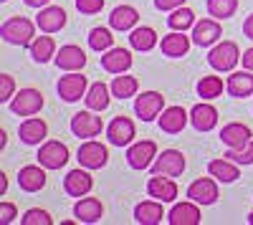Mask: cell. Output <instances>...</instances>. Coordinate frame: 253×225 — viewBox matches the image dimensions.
<instances>
[{
    "label": "cell",
    "instance_id": "6da1fadb",
    "mask_svg": "<svg viewBox=\"0 0 253 225\" xmlns=\"http://www.w3.org/2000/svg\"><path fill=\"white\" fill-rule=\"evenodd\" d=\"M0 36H3V40H8V43H13V46H31L33 36H36V26L28 18L15 15V18H8L5 23L0 26Z\"/></svg>",
    "mask_w": 253,
    "mask_h": 225
},
{
    "label": "cell",
    "instance_id": "7a4b0ae2",
    "mask_svg": "<svg viewBox=\"0 0 253 225\" xmlns=\"http://www.w3.org/2000/svg\"><path fill=\"white\" fill-rule=\"evenodd\" d=\"M241 51L233 40H223V43L213 46V51L208 53V64L213 66L215 71H233L241 61Z\"/></svg>",
    "mask_w": 253,
    "mask_h": 225
},
{
    "label": "cell",
    "instance_id": "3957f363",
    "mask_svg": "<svg viewBox=\"0 0 253 225\" xmlns=\"http://www.w3.org/2000/svg\"><path fill=\"white\" fill-rule=\"evenodd\" d=\"M76 159H79V165L86 167V170H101L109 162V150L104 147L101 142L89 139V142H84V145L79 147Z\"/></svg>",
    "mask_w": 253,
    "mask_h": 225
},
{
    "label": "cell",
    "instance_id": "277c9868",
    "mask_svg": "<svg viewBox=\"0 0 253 225\" xmlns=\"http://www.w3.org/2000/svg\"><path fill=\"white\" fill-rule=\"evenodd\" d=\"M38 162L46 170H61L69 162V147L63 145V142H58V139L43 142L41 150H38Z\"/></svg>",
    "mask_w": 253,
    "mask_h": 225
},
{
    "label": "cell",
    "instance_id": "5b68a950",
    "mask_svg": "<svg viewBox=\"0 0 253 225\" xmlns=\"http://www.w3.org/2000/svg\"><path fill=\"white\" fill-rule=\"evenodd\" d=\"M43 109V96L36 89H20L13 99H10V112L18 116H33Z\"/></svg>",
    "mask_w": 253,
    "mask_h": 225
},
{
    "label": "cell",
    "instance_id": "8992f818",
    "mask_svg": "<svg viewBox=\"0 0 253 225\" xmlns=\"http://www.w3.org/2000/svg\"><path fill=\"white\" fill-rule=\"evenodd\" d=\"M56 89H58V96L71 104V101H79L81 96H86L89 84H86V76H84V74L69 71V76H61V81H58Z\"/></svg>",
    "mask_w": 253,
    "mask_h": 225
},
{
    "label": "cell",
    "instance_id": "52a82bcc",
    "mask_svg": "<svg viewBox=\"0 0 253 225\" xmlns=\"http://www.w3.org/2000/svg\"><path fill=\"white\" fill-rule=\"evenodd\" d=\"M157 159V145L152 139H144V142H137L126 150V162H129L132 170H147L152 167V162Z\"/></svg>",
    "mask_w": 253,
    "mask_h": 225
},
{
    "label": "cell",
    "instance_id": "ba28073f",
    "mask_svg": "<svg viewBox=\"0 0 253 225\" xmlns=\"http://www.w3.org/2000/svg\"><path fill=\"white\" fill-rule=\"evenodd\" d=\"M134 112L142 121H155L160 119V114L165 112V96L157 91H144L142 96H137L134 101Z\"/></svg>",
    "mask_w": 253,
    "mask_h": 225
},
{
    "label": "cell",
    "instance_id": "9c48e42d",
    "mask_svg": "<svg viewBox=\"0 0 253 225\" xmlns=\"http://www.w3.org/2000/svg\"><path fill=\"white\" fill-rule=\"evenodd\" d=\"M185 172V154L177 150H165L152 162V175H167V177H180Z\"/></svg>",
    "mask_w": 253,
    "mask_h": 225
},
{
    "label": "cell",
    "instance_id": "30bf717a",
    "mask_svg": "<svg viewBox=\"0 0 253 225\" xmlns=\"http://www.w3.org/2000/svg\"><path fill=\"white\" fill-rule=\"evenodd\" d=\"M187 197L195 200L198 205H213V202L218 200V180L213 175L195 180L193 185L187 188Z\"/></svg>",
    "mask_w": 253,
    "mask_h": 225
},
{
    "label": "cell",
    "instance_id": "8fae6325",
    "mask_svg": "<svg viewBox=\"0 0 253 225\" xmlns=\"http://www.w3.org/2000/svg\"><path fill=\"white\" fill-rule=\"evenodd\" d=\"M107 137L114 147H126L134 139V121L129 116H114L107 127Z\"/></svg>",
    "mask_w": 253,
    "mask_h": 225
},
{
    "label": "cell",
    "instance_id": "7c38bea8",
    "mask_svg": "<svg viewBox=\"0 0 253 225\" xmlns=\"http://www.w3.org/2000/svg\"><path fill=\"white\" fill-rule=\"evenodd\" d=\"M101 119L99 116H94V109H89V112H79V114H74V119H71V132L76 134V137H81V139H91V137H96V134H101Z\"/></svg>",
    "mask_w": 253,
    "mask_h": 225
},
{
    "label": "cell",
    "instance_id": "4fadbf2b",
    "mask_svg": "<svg viewBox=\"0 0 253 225\" xmlns=\"http://www.w3.org/2000/svg\"><path fill=\"white\" fill-rule=\"evenodd\" d=\"M220 23H218V18H203L198 20V23L193 26V43L195 46H213L215 40L220 38Z\"/></svg>",
    "mask_w": 253,
    "mask_h": 225
},
{
    "label": "cell",
    "instance_id": "5bb4252c",
    "mask_svg": "<svg viewBox=\"0 0 253 225\" xmlns=\"http://www.w3.org/2000/svg\"><path fill=\"white\" fill-rule=\"evenodd\" d=\"M101 66L109 74H124L132 69V53L126 48H109L101 53Z\"/></svg>",
    "mask_w": 253,
    "mask_h": 225
},
{
    "label": "cell",
    "instance_id": "9a60e30c",
    "mask_svg": "<svg viewBox=\"0 0 253 225\" xmlns=\"http://www.w3.org/2000/svg\"><path fill=\"white\" fill-rule=\"evenodd\" d=\"M190 124H193L198 132H210L218 124V109L213 104H208V101L195 104L193 112H190Z\"/></svg>",
    "mask_w": 253,
    "mask_h": 225
},
{
    "label": "cell",
    "instance_id": "2e32d148",
    "mask_svg": "<svg viewBox=\"0 0 253 225\" xmlns=\"http://www.w3.org/2000/svg\"><path fill=\"white\" fill-rule=\"evenodd\" d=\"M91 188H94V180H91V175L86 172V167H84V170H71V172L66 175V180H63V190H66L71 197L89 195Z\"/></svg>",
    "mask_w": 253,
    "mask_h": 225
},
{
    "label": "cell",
    "instance_id": "e0dca14e",
    "mask_svg": "<svg viewBox=\"0 0 253 225\" xmlns=\"http://www.w3.org/2000/svg\"><path fill=\"white\" fill-rule=\"evenodd\" d=\"M36 26L43 33H56V31H61L63 26H66V10L58 8V5H46L38 13Z\"/></svg>",
    "mask_w": 253,
    "mask_h": 225
},
{
    "label": "cell",
    "instance_id": "ac0fdd59",
    "mask_svg": "<svg viewBox=\"0 0 253 225\" xmlns=\"http://www.w3.org/2000/svg\"><path fill=\"white\" fill-rule=\"evenodd\" d=\"M147 192H150V197H155L160 202H172L177 197V185L167 175H155L147 182Z\"/></svg>",
    "mask_w": 253,
    "mask_h": 225
},
{
    "label": "cell",
    "instance_id": "d6986e66",
    "mask_svg": "<svg viewBox=\"0 0 253 225\" xmlns=\"http://www.w3.org/2000/svg\"><path fill=\"white\" fill-rule=\"evenodd\" d=\"M170 225H200V208L195 200L190 202H177V205L170 210L167 215Z\"/></svg>",
    "mask_w": 253,
    "mask_h": 225
},
{
    "label": "cell",
    "instance_id": "ffe728a7",
    "mask_svg": "<svg viewBox=\"0 0 253 225\" xmlns=\"http://www.w3.org/2000/svg\"><path fill=\"white\" fill-rule=\"evenodd\" d=\"M56 66L63 71H81L86 66V53L79 46H61V51L56 53Z\"/></svg>",
    "mask_w": 253,
    "mask_h": 225
},
{
    "label": "cell",
    "instance_id": "44dd1931",
    "mask_svg": "<svg viewBox=\"0 0 253 225\" xmlns=\"http://www.w3.org/2000/svg\"><path fill=\"white\" fill-rule=\"evenodd\" d=\"M225 91L236 99H246L253 94V74L246 69V71H233L225 81Z\"/></svg>",
    "mask_w": 253,
    "mask_h": 225
},
{
    "label": "cell",
    "instance_id": "7402d4cb",
    "mask_svg": "<svg viewBox=\"0 0 253 225\" xmlns=\"http://www.w3.org/2000/svg\"><path fill=\"white\" fill-rule=\"evenodd\" d=\"M187 119H190V114L182 107H167L160 116V129L167 134H180L187 124Z\"/></svg>",
    "mask_w": 253,
    "mask_h": 225
},
{
    "label": "cell",
    "instance_id": "603a6c76",
    "mask_svg": "<svg viewBox=\"0 0 253 225\" xmlns=\"http://www.w3.org/2000/svg\"><path fill=\"white\" fill-rule=\"evenodd\" d=\"M220 139H223V145H225L228 150H233V147L248 145V142L253 139V134H251V129H248L246 124H241V121H230V124L223 127Z\"/></svg>",
    "mask_w": 253,
    "mask_h": 225
},
{
    "label": "cell",
    "instance_id": "cb8c5ba5",
    "mask_svg": "<svg viewBox=\"0 0 253 225\" xmlns=\"http://www.w3.org/2000/svg\"><path fill=\"white\" fill-rule=\"evenodd\" d=\"M74 215L79 218V223H96L104 215V205H101V200L84 195V197H79V202L74 205Z\"/></svg>",
    "mask_w": 253,
    "mask_h": 225
},
{
    "label": "cell",
    "instance_id": "d4e9b609",
    "mask_svg": "<svg viewBox=\"0 0 253 225\" xmlns=\"http://www.w3.org/2000/svg\"><path fill=\"white\" fill-rule=\"evenodd\" d=\"M46 134H48L46 121L36 119V116H28L23 124H20V129H18V137L23 139L26 145H41V142L46 139Z\"/></svg>",
    "mask_w": 253,
    "mask_h": 225
},
{
    "label": "cell",
    "instance_id": "484cf974",
    "mask_svg": "<svg viewBox=\"0 0 253 225\" xmlns=\"http://www.w3.org/2000/svg\"><path fill=\"white\" fill-rule=\"evenodd\" d=\"M18 185L20 190H26V192H38V190H43L46 185V172H43V165L36 167V165H28L18 172Z\"/></svg>",
    "mask_w": 253,
    "mask_h": 225
},
{
    "label": "cell",
    "instance_id": "4316f807",
    "mask_svg": "<svg viewBox=\"0 0 253 225\" xmlns=\"http://www.w3.org/2000/svg\"><path fill=\"white\" fill-rule=\"evenodd\" d=\"M162 218H165V210L160 200H144L134 208V220L139 225H157L162 223Z\"/></svg>",
    "mask_w": 253,
    "mask_h": 225
},
{
    "label": "cell",
    "instance_id": "83f0119b",
    "mask_svg": "<svg viewBox=\"0 0 253 225\" xmlns=\"http://www.w3.org/2000/svg\"><path fill=\"white\" fill-rule=\"evenodd\" d=\"M112 86H107L104 81H96V84L89 86L86 96H84V101H86V107L94 109V112H104L109 107V99H112Z\"/></svg>",
    "mask_w": 253,
    "mask_h": 225
},
{
    "label": "cell",
    "instance_id": "f1b7e54d",
    "mask_svg": "<svg viewBox=\"0 0 253 225\" xmlns=\"http://www.w3.org/2000/svg\"><path fill=\"white\" fill-rule=\"evenodd\" d=\"M162 53L165 56H170V58H180L190 51V38L185 36V31H172L170 36H165L162 38V43H160Z\"/></svg>",
    "mask_w": 253,
    "mask_h": 225
},
{
    "label": "cell",
    "instance_id": "f546056e",
    "mask_svg": "<svg viewBox=\"0 0 253 225\" xmlns=\"http://www.w3.org/2000/svg\"><path fill=\"white\" fill-rule=\"evenodd\" d=\"M139 20V13L132 5H117L109 15V26L114 31H132Z\"/></svg>",
    "mask_w": 253,
    "mask_h": 225
},
{
    "label": "cell",
    "instance_id": "4dcf8cb0",
    "mask_svg": "<svg viewBox=\"0 0 253 225\" xmlns=\"http://www.w3.org/2000/svg\"><path fill=\"white\" fill-rule=\"evenodd\" d=\"M208 172L213 175L218 182H236L238 180V165L233 159H228V157H223V159H213L208 165Z\"/></svg>",
    "mask_w": 253,
    "mask_h": 225
},
{
    "label": "cell",
    "instance_id": "1f68e13d",
    "mask_svg": "<svg viewBox=\"0 0 253 225\" xmlns=\"http://www.w3.org/2000/svg\"><path fill=\"white\" fill-rule=\"evenodd\" d=\"M129 43L134 51H152L157 46V33L150 26H142V28H132L129 33Z\"/></svg>",
    "mask_w": 253,
    "mask_h": 225
},
{
    "label": "cell",
    "instance_id": "d6a6232c",
    "mask_svg": "<svg viewBox=\"0 0 253 225\" xmlns=\"http://www.w3.org/2000/svg\"><path fill=\"white\" fill-rule=\"evenodd\" d=\"M31 56H33V61H38V64H46V61H51V58L56 56V40H53L51 36H38V38H33Z\"/></svg>",
    "mask_w": 253,
    "mask_h": 225
},
{
    "label": "cell",
    "instance_id": "836d02e7",
    "mask_svg": "<svg viewBox=\"0 0 253 225\" xmlns=\"http://www.w3.org/2000/svg\"><path fill=\"white\" fill-rule=\"evenodd\" d=\"M137 89H139V81L134 78V76H117L114 81H112V94L117 96V99H129V96H134L137 94Z\"/></svg>",
    "mask_w": 253,
    "mask_h": 225
},
{
    "label": "cell",
    "instance_id": "e575fe53",
    "mask_svg": "<svg viewBox=\"0 0 253 225\" xmlns=\"http://www.w3.org/2000/svg\"><path fill=\"white\" fill-rule=\"evenodd\" d=\"M167 26H170L172 31H187L190 26H195V13L190 8H185V5H180V8L172 10L170 18H167Z\"/></svg>",
    "mask_w": 253,
    "mask_h": 225
},
{
    "label": "cell",
    "instance_id": "d590c367",
    "mask_svg": "<svg viewBox=\"0 0 253 225\" xmlns=\"http://www.w3.org/2000/svg\"><path fill=\"white\" fill-rule=\"evenodd\" d=\"M198 94H200L205 101L218 99V96L223 94V81H220L218 76H203V78L198 81Z\"/></svg>",
    "mask_w": 253,
    "mask_h": 225
},
{
    "label": "cell",
    "instance_id": "8d00e7d4",
    "mask_svg": "<svg viewBox=\"0 0 253 225\" xmlns=\"http://www.w3.org/2000/svg\"><path fill=\"white\" fill-rule=\"evenodd\" d=\"M238 10V0H208V13L218 18V20H225Z\"/></svg>",
    "mask_w": 253,
    "mask_h": 225
},
{
    "label": "cell",
    "instance_id": "74e56055",
    "mask_svg": "<svg viewBox=\"0 0 253 225\" xmlns=\"http://www.w3.org/2000/svg\"><path fill=\"white\" fill-rule=\"evenodd\" d=\"M112 43H114V36H112L109 28H91V33H89V46H91L94 51L104 53V51L112 48Z\"/></svg>",
    "mask_w": 253,
    "mask_h": 225
},
{
    "label": "cell",
    "instance_id": "f35d334b",
    "mask_svg": "<svg viewBox=\"0 0 253 225\" xmlns=\"http://www.w3.org/2000/svg\"><path fill=\"white\" fill-rule=\"evenodd\" d=\"M225 157H228V159H233L236 165H253V139L248 142V145H243V147L228 150Z\"/></svg>",
    "mask_w": 253,
    "mask_h": 225
},
{
    "label": "cell",
    "instance_id": "ab89813d",
    "mask_svg": "<svg viewBox=\"0 0 253 225\" xmlns=\"http://www.w3.org/2000/svg\"><path fill=\"white\" fill-rule=\"evenodd\" d=\"M20 223L23 225H51V215L46 210H41V208H31L23 218H20Z\"/></svg>",
    "mask_w": 253,
    "mask_h": 225
},
{
    "label": "cell",
    "instance_id": "60d3db41",
    "mask_svg": "<svg viewBox=\"0 0 253 225\" xmlns=\"http://www.w3.org/2000/svg\"><path fill=\"white\" fill-rule=\"evenodd\" d=\"M13 89H15V81H13V76H8V74H0V101H10Z\"/></svg>",
    "mask_w": 253,
    "mask_h": 225
},
{
    "label": "cell",
    "instance_id": "b9f144b4",
    "mask_svg": "<svg viewBox=\"0 0 253 225\" xmlns=\"http://www.w3.org/2000/svg\"><path fill=\"white\" fill-rule=\"evenodd\" d=\"M76 8L84 15H94V13H99L104 8V0H76Z\"/></svg>",
    "mask_w": 253,
    "mask_h": 225
},
{
    "label": "cell",
    "instance_id": "7bdbcfd3",
    "mask_svg": "<svg viewBox=\"0 0 253 225\" xmlns=\"http://www.w3.org/2000/svg\"><path fill=\"white\" fill-rule=\"evenodd\" d=\"M18 218V208L13 202H0V223H13Z\"/></svg>",
    "mask_w": 253,
    "mask_h": 225
},
{
    "label": "cell",
    "instance_id": "ee69618b",
    "mask_svg": "<svg viewBox=\"0 0 253 225\" xmlns=\"http://www.w3.org/2000/svg\"><path fill=\"white\" fill-rule=\"evenodd\" d=\"M180 5H185V0H155V8L157 10H175Z\"/></svg>",
    "mask_w": 253,
    "mask_h": 225
},
{
    "label": "cell",
    "instance_id": "f6af8a7d",
    "mask_svg": "<svg viewBox=\"0 0 253 225\" xmlns=\"http://www.w3.org/2000/svg\"><path fill=\"white\" fill-rule=\"evenodd\" d=\"M243 69L253 71V48H248V51L243 53Z\"/></svg>",
    "mask_w": 253,
    "mask_h": 225
},
{
    "label": "cell",
    "instance_id": "bcb514c9",
    "mask_svg": "<svg viewBox=\"0 0 253 225\" xmlns=\"http://www.w3.org/2000/svg\"><path fill=\"white\" fill-rule=\"evenodd\" d=\"M243 33H246V36L253 40V13L246 18V23H243Z\"/></svg>",
    "mask_w": 253,
    "mask_h": 225
},
{
    "label": "cell",
    "instance_id": "7dc6e473",
    "mask_svg": "<svg viewBox=\"0 0 253 225\" xmlns=\"http://www.w3.org/2000/svg\"><path fill=\"white\" fill-rule=\"evenodd\" d=\"M23 3H26V5H31V8H46V5L51 3V0H23Z\"/></svg>",
    "mask_w": 253,
    "mask_h": 225
},
{
    "label": "cell",
    "instance_id": "c3c4849f",
    "mask_svg": "<svg viewBox=\"0 0 253 225\" xmlns=\"http://www.w3.org/2000/svg\"><path fill=\"white\" fill-rule=\"evenodd\" d=\"M248 223H251V225H253V213H251V215H248Z\"/></svg>",
    "mask_w": 253,
    "mask_h": 225
}]
</instances>
